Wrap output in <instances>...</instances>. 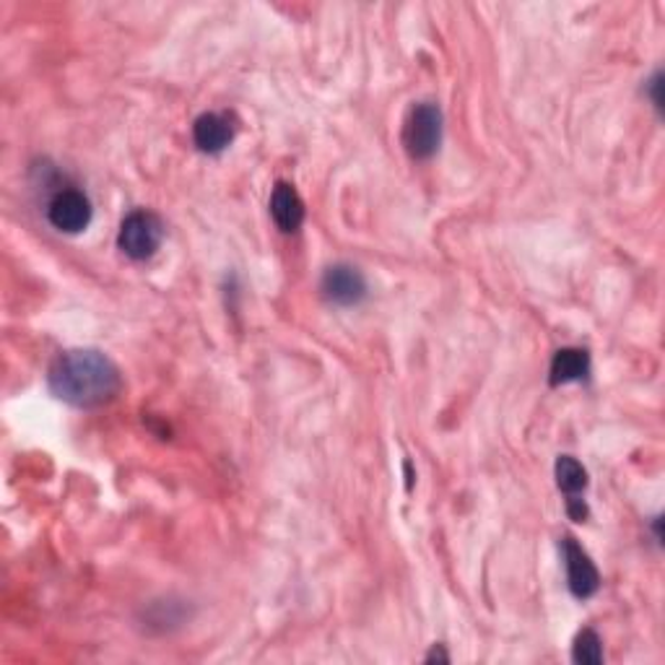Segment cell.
<instances>
[{
	"label": "cell",
	"instance_id": "6da1fadb",
	"mask_svg": "<svg viewBox=\"0 0 665 665\" xmlns=\"http://www.w3.org/2000/svg\"><path fill=\"white\" fill-rule=\"evenodd\" d=\"M47 385L57 401L76 408H99L115 401L122 388L120 370L97 349L65 351L53 361Z\"/></svg>",
	"mask_w": 665,
	"mask_h": 665
},
{
	"label": "cell",
	"instance_id": "7a4b0ae2",
	"mask_svg": "<svg viewBox=\"0 0 665 665\" xmlns=\"http://www.w3.org/2000/svg\"><path fill=\"white\" fill-rule=\"evenodd\" d=\"M443 143V110L432 102L411 107L406 126H403V146L418 162L432 159Z\"/></svg>",
	"mask_w": 665,
	"mask_h": 665
},
{
	"label": "cell",
	"instance_id": "3957f363",
	"mask_svg": "<svg viewBox=\"0 0 665 665\" xmlns=\"http://www.w3.org/2000/svg\"><path fill=\"white\" fill-rule=\"evenodd\" d=\"M164 227L162 219L151 211H133L120 224L118 244L130 260H149L162 248Z\"/></svg>",
	"mask_w": 665,
	"mask_h": 665
},
{
	"label": "cell",
	"instance_id": "277c9868",
	"mask_svg": "<svg viewBox=\"0 0 665 665\" xmlns=\"http://www.w3.org/2000/svg\"><path fill=\"white\" fill-rule=\"evenodd\" d=\"M91 200L89 195L76 190V187H68V190H61L53 195L47 206V219L57 231H65V235H78L91 224Z\"/></svg>",
	"mask_w": 665,
	"mask_h": 665
},
{
	"label": "cell",
	"instance_id": "5b68a950",
	"mask_svg": "<svg viewBox=\"0 0 665 665\" xmlns=\"http://www.w3.org/2000/svg\"><path fill=\"white\" fill-rule=\"evenodd\" d=\"M562 554H564V567H567V588L575 598H585L596 596L598 588H601V575H598L596 564L585 548L577 544L575 538H564L562 541Z\"/></svg>",
	"mask_w": 665,
	"mask_h": 665
},
{
	"label": "cell",
	"instance_id": "8992f818",
	"mask_svg": "<svg viewBox=\"0 0 665 665\" xmlns=\"http://www.w3.org/2000/svg\"><path fill=\"white\" fill-rule=\"evenodd\" d=\"M556 473V483L559 489L567 494V515L575 520V523H585L588 517V504H585L582 491L588 489V471L582 468V462L573 458V455H562L554 466Z\"/></svg>",
	"mask_w": 665,
	"mask_h": 665
},
{
	"label": "cell",
	"instance_id": "52a82bcc",
	"mask_svg": "<svg viewBox=\"0 0 665 665\" xmlns=\"http://www.w3.org/2000/svg\"><path fill=\"white\" fill-rule=\"evenodd\" d=\"M323 294L332 305L353 307L367 296V281L353 265H330L323 276Z\"/></svg>",
	"mask_w": 665,
	"mask_h": 665
},
{
	"label": "cell",
	"instance_id": "ba28073f",
	"mask_svg": "<svg viewBox=\"0 0 665 665\" xmlns=\"http://www.w3.org/2000/svg\"><path fill=\"white\" fill-rule=\"evenodd\" d=\"M235 139V126H231L227 115L206 112L195 120L193 141L204 154H221Z\"/></svg>",
	"mask_w": 665,
	"mask_h": 665
},
{
	"label": "cell",
	"instance_id": "9c48e42d",
	"mask_svg": "<svg viewBox=\"0 0 665 665\" xmlns=\"http://www.w3.org/2000/svg\"><path fill=\"white\" fill-rule=\"evenodd\" d=\"M271 216L281 231H296L305 221V204L294 185L279 183L271 195Z\"/></svg>",
	"mask_w": 665,
	"mask_h": 665
},
{
	"label": "cell",
	"instance_id": "30bf717a",
	"mask_svg": "<svg viewBox=\"0 0 665 665\" xmlns=\"http://www.w3.org/2000/svg\"><path fill=\"white\" fill-rule=\"evenodd\" d=\"M590 372V357L582 349H562L552 361V385L585 380Z\"/></svg>",
	"mask_w": 665,
	"mask_h": 665
},
{
	"label": "cell",
	"instance_id": "8fae6325",
	"mask_svg": "<svg viewBox=\"0 0 665 665\" xmlns=\"http://www.w3.org/2000/svg\"><path fill=\"white\" fill-rule=\"evenodd\" d=\"M573 661L582 665H601L603 663V642L596 629H582L575 637Z\"/></svg>",
	"mask_w": 665,
	"mask_h": 665
},
{
	"label": "cell",
	"instance_id": "7c38bea8",
	"mask_svg": "<svg viewBox=\"0 0 665 665\" xmlns=\"http://www.w3.org/2000/svg\"><path fill=\"white\" fill-rule=\"evenodd\" d=\"M647 89H650V97H653V105L657 107V110H661V107H663V97H661L663 76H661V74H655V76H653V81L647 84Z\"/></svg>",
	"mask_w": 665,
	"mask_h": 665
},
{
	"label": "cell",
	"instance_id": "4fadbf2b",
	"mask_svg": "<svg viewBox=\"0 0 665 665\" xmlns=\"http://www.w3.org/2000/svg\"><path fill=\"white\" fill-rule=\"evenodd\" d=\"M435 661L437 663H450V655L445 653L443 645H435V647H432V653L426 655V663H435Z\"/></svg>",
	"mask_w": 665,
	"mask_h": 665
}]
</instances>
